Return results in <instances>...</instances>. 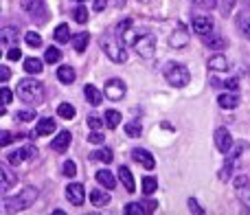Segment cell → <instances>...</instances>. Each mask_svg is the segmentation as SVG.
<instances>
[{
    "label": "cell",
    "mask_w": 250,
    "mask_h": 215,
    "mask_svg": "<svg viewBox=\"0 0 250 215\" xmlns=\"http://www.w3.org/2000/svg\"><path fill=\"white\" fill-rule=\"evenodd\" d=\"M215 147L222 151V154H229L230 147H233V136H230V132L226 128H217L215 129Z\"/></svg>",
    "instance_id": "9c48e42d"
},
{
    "label": "cell",
    "mask_w": 250,
    "mask_h": 215,
    "mask_svg": "<svg viewBox=\"0 0 250 215\" xmlns=\"http://www.w3.org/2000/svg\"><path fill=\"white\" fill-rule=\"evenodd\" d=\"M156 189H158V180H156V178H151V176L143 178V191H145V195L156 194Z\"/></svg>",
    "instance_id": "4dcf8cb0"
},
{
    "label": "cell",
    "mask_w": 250,
    "mask_h": 215,
    "mask_svg": "<svg viewBox=\"0 0 250 215\" xmlns=\"http://www.w3.org/2000/svg\"><path fill=\"white\" fill-rule=\"evenodd\" d=\"M125 92H127V88H125V84L121 79H110V82H105V97H108L110 101H121L125 97Z\"/></svg>",
    "instance_id": "52a82bcc"
},
{
    "label": "cell",
    "mask_w": 250,
    "mask_h": 215,
    "mask_svg": "<svg viewBox=\"0 0 250 215\" xmlns=\"http://www.w3.org/2000/svg\"><path fill=\"white\" fill-rule=\"evenodd\" d=\"M68 145H70V132H66V129H62V132L57 134V136L53 138V143H51V147L55 151H66L68 150Z\"/></svg>",
    "instance_id": "9a60e30c"
},
{
    "label": "cell",
    "mask_w": 250,
    "mask_h": 215,
    "mask_svg": "<svg viewBox=\"0 0 250 215\" xmlns=\"http://www.w3.org/2000/svg\"><path fill=\"white\" fill-rule=\"evenodd\" d=\"M90 158H92V160H101V163L110 165V163H112V158H114V154L108 150V147H105V150H95V151L90 154Z\"/></svg>",
    "instance_id": "484cf974"
},
{
    "label": "cell",
    "mask_w": 250,
    "mask_h": 215,
    "mask_svg": "<svg viewBox=\"0 0 250 215\" xmlns=\"http://www.w3.org/2000/svg\"><path fill=\"white\" fill-rule=\"evenodd\" d=\"M165 79L171 84L173 88H185L191 82V73L185 64H167L165 68Z\"/></svg>",
    "instance_id": "3957f363"
},
{
    "label": "cell",
    "mask_w": 250,
    "mask_h": 215,
    "mask_svg": "<svg viewBox=\"0 0 250 215\" xmlns=\"http://www.w3.org/2000/svg\"><path fill=\"white\" fill-rule=\"evenodd\" d=\"M75 2H79V4H82V2H86V0H75Z\"/></svg>",
    "instance_id": "11a10c76"
},
{
    "label": "cell",
    "mask_w": 250,
    "mask_h": 215,
    "mask_svg": "<svg viewBox=\"0 0 250 215\" xmlns=\"http://www.w3.org/2000/svg\"><path fill=\"white\" fill-rule=\"evenodd\" d=\"M248 4H250V0H248Z\"/></svg>",
    "instance_id": "9f6ffc18"
},
{
    "label": "cell",
    "mask_w": 250,
    "mask_h": 215,
    "mask_svg": "<svg viewBox=\"0 0 250 215\" xmlns=\"http://www.w3.org/2000/svg\"><path fill=\"white\" fill-rule=\"evenodd\" d=\"M11 141H13L11 132H7V129H2V132H0V145H2V147H7Z\"/></svg>",
    "instance_id": "7bdbcfd3"
},
{
    "label": "cell",
    "mask_w": 250,
    "mask_h": 215,
    "mask_svg": "<svg viewBox=\"0 0 250 215\" xmlns=\"http://www.w3.org/2000/svg\"><path fill=\"white\" fill-rule=\"evenodd\" d=\"M88 40H90V35L88 33H77L73 38V46H75V51L77 53H83L88 48Z\"/></svg>",
    "instance_id": "83f0119b"
},
{
    "label": "cell",
    "mask_w": 250,
    "mask_h": 215,
    "mask_svg": "<svg viewBox=\"0 0 250 215\" xmlns=\"http://www.w3.org/2000/svg\"><path fill=\"white\" fill-rule=\"evenodd\" d=\"M83 95H86V99H88V104H90V106H101V101H104L101 90H97L92 84H88V86L83 88Z\"/></svg>",
    "instance_id": "d6986e66"
},
{
    "label": "cell",
    "mask_w": 250,
    "mask_h": 215,
    "mask_svg": "<svg viewBox=\"0 0 250 215\" xmlns=\"http://www.w3.org/2000/svg\"><path fill=\"white\" fill-rule=\"evenodd\" d=\"M191 2H193V4H198V7H204V9H213V7H215V0H191Z\"/></svg>",
    "instance_id": "f6af8a7d"
},
{
    "label": "cell",
    "mask_w": 250,
    "mask_h": 215,
    "mask_svg": "<svg viewBox=\"0 0 250 215\" xmlns=\"http://www.w3.org/2000/svg\"><path fill=\"white\" fill-rule=\"evenodd\" d=\"M129 26H132V20H123L121 24L117 26V33H119V35H125V33H127Z\"/></svg>",
    "instance_id": "bcb514c9"
},
{
    "label": "cell",
    "mask_w": 250,
    "mask_h": 215,
    "mask_svg": "<svg viewBox=\"0 0 250 215\" xmlns=\"http://www.w3.org/2000/svg\"><path fill=\"white\" fill-rule=\"evenodd\" d=\"M97 182H99L101 187H105V189H114V185H117V178H114L112 172H108V169H101V172H97Z\"/></svg>",
    "instance_id": "2e32d148"
},
{
    "label": "cell",
    "mask_w": 250,
    "mask_h": 215,
    "mask_svg": "<svg viewBox=\"0 0 250 215\" xmlns=\"http://www.w3.org/2000/svg\"><path fill=\"white\" fill-rule=\"evenodd\" d=\"M230 176H233V158H230L229 163H226L224 167H222V173H220V178H222V180H229Z\"/></svg>",
    "instance_id": "f35d334b"
},
{
    "label": "cell",
    "mask_w": 250,
    "mask_h": 215,
    "mask_svg": "<svg viewBox=\"0 0 250 215\" xmlns=\"http://www.w3.org/2000/svg\"><path fill=\"white\" fill-rule=\"evenodd\" d=\"M229 66H230L229 60H226L222 53L208 57V68H211V70H229Z\"/></svg>",
    "instance_id": "44dd1931"
},
{
    "label": "cell",
    "mask_w": 250,
    "mask_h": 215,
    "mask_svg": "<svg viewBox=\"0 0 250 215\" xmlns=\"http://www.w3.org/2000/svg\"><path fill=\"white\" fill-rule=\"evenodd\" d=\"M104 123H105V119H101V116H97V114L88 116V128H92V129H99Z\"/></svg>",
    "instance_id": "8d00e7d4"
},
{
    "label": "cell",
    "mask_w": 250,
    "mask_h": 215,
    "mask_svg": "<svg viewBox=\"0 0 250 215\" xmlns=\"http://www.w3.org/2000/svg\"><path fill=\"white\" fill-rule=\"evenodd\" d=\"M57 79H60L62 84H73L75 79H77V73H75L73 66H60V68H57Z\"/></svg>",
    "instance_id": "ffe728a7"
},
{
    "label": "cell",
    "mask_w": 250,
    "mask_h": 215,
    "mask_svg": "<svg viewBox=\"0 0 250 215\" xmlns=\"http://www.w3.org/2000/svg\"><path fill=\"white\" fill-rule=\"evenodd\" d=\"M0 95H2V106H9V104H11V90H9V88L7 86H2V90H0Z\"/></svg>",
    "instance_id": "ee69618b"
},
{
    "label": "cell",
    "mask_w": 250,
    "mask_h": 215,
    "mask_svg": "<svg viewBox=\"0 0 250 215\" xmlns=\"http://www.w3.org/2000/svg\"><path fill=\"white\" fill-rule=\"evenodd\" d=\"M90 202H92V207H97V209L108 207V204H110V194H108V191H104V189L90 191Z\"/></svg>",
    "instance_id": "5bb4252c"
},
{
    "label": "cell",
    "mask_w": 250,
    "mask_h": 215,
    "mask_svg": "<svg viewBox=\"0 0 250 215\" xmlns=\"http://www.w3.org/2000/svg\"><path fill=\"white\" fill-rule=\"evenodd\" d=\"M88 141H90L92 145H101V143L105 141V136H104V134L99 132V129H92V132L88 134Z\"/></svg>",
    "instance_id": "d590c367"
},
{
    "label": "cell",
    "mask_w": 250,
    "mask_h": 215,
    "mask_svg": "<svg viewBox=\"0 0 250 215\" xmlns=\"http://www.w3.org/2000/svg\"><path fill=\"white\" fill-rule=\"evenodd\" d=\"M123 129H125V134H127V136H132V138L141 136V132H143V128H141V123H138V121H129V123H125Z\"/></svg>",
    "instance_id": "f1b7e54d"
},
{
    "label": "cell",
    "mask_w": 250,
    "mask_h": 215,
    "mask_svg": "<svg viewBox=\"0 0 250 215\" xmlns=\"http://www.w3.org/2000/svg\"><path fill=\"white\" fill-rule=\"evenodd\" d=\"M24 70L29 75H40L44 70V66H42V62H40L38 57H26L24 60Z\"/></svg>",
    "instance_id": "7402d4cb"
},
{
    "label": "cell",
    "mask_w": 250,
    "mask_h": 215,
    "mask_svg": "<svg viewBox=\"0 0 250 215\" xmlns=\"http://www.w3.org/2000/svg\"><path fill=\"white\" fill-rule=\"evenodd\" d=\"M134 51L141 57H154L156 53V38L149 33H141L134 38Z\"/></svg>",
    "instance_id": "5b68a950"
},
{
    "label": "cell",
    "mask_w": 250,
    "mask_h": 215,
    "mask_svg": "<svg viewBox=\"0 0 250 215\" xmlns=\"http://www.w3.org/2000/svg\"><path fill=\"white\" fill-rule=\"evenodd\" d=\"M9 75H11V73H9V68H7V66H0V77H2V84H7Z\"/></svg>",
    "instance_id": "681fc988"
},
{
    "label": "cell",
    "mask_w": 250,
    "mask_h": 215,
    "mask_svg": "<svg viewBox=\"0 0 250 215\" xmlns=\"http://www.w3.org/2000/svg\"><path fill=\"white\" fill-rule=\"evenodd\" d=\"M53 132H55V121L53 119H40L31 136H48V134H53Z\"/></svg>",
    "instance_id": "7c38bea8"
},
{
    "label": "cell",
    "mask_w": 250,
    "mask_h": 215,
    "mask_svg": "<svg viewBox=\"0 0 250 215\" xmlns=\"http://www.w3.org/2000/svg\"><path fill=\"white\" fill-rule=\"evenodd\" d=\"M147 204H141V202H132V204H127L125 207V215H143L147 211Z\"/></svg>",
    "instance_id": "d6a6232c"
},
{
    "label": "cell",
    "mask_w": 250,
    "mask_h": 215,
    "mask_svg": "<svg viewBox=\"0 0 250 215\" xmlns=\"http://www.w3.org/2000/svg\"><path fill=\"white\" fill-rule=\"evenodd\" d=\"M7 57H9V60H11V62H18V60H20V57H22V51H20V48H18V44H13V46H9Z\"/></svg>",
    "instance_id": "ab89813d"
},
{
    "label": "cell",
    "mask_w": 250,
    "mask_h": 215,
    "mask_svg": "<svg viewBox=\"0 0 250 215\" xmlns=\"http://www.w3.org/2000/svg\"><path fill=\"white\" fill-rule=\"evenodd\" d=\"M191 26H193V31L198 35H208V33H213V29H215V22H213V18H208V16H195L193 22H191Z\"/></svg>",
    "instance_id": "30bf717a"
},
{
    "label": "cell",
    "mask_w": 250,
    "mask_h": 215,
    "mask_svg": "<svg viewBox=\"0 0 250 215\" xmlns=\"http://www.w3.org/2000/svg\"><path fill=\"white\" fill-rule=\"evenodd\" d=\"M18 97L26 104H42L44 99V84L38 82V79H22L18 84Z\"/></svg>",
    "instance_id": "6da1fadb"
},
{
    "label": "cell",
    "mask_w": 250,
    "mask_h": 215,
    "mask_svg": "<svg viewBox=\"0 0 250 215\" xmlns=\"http://www.w3.org/2000/svg\"><path fill=\"white\" fill-rule=\"evenodd\" d=\"M224 86L226 88H229V90H237V88H239V82H237V79H226V82H224Z\"/></svg>",
    "instance_id": "7dc6e473"
},
{
    "label": "cell",
    "mask_w": 250,
    "mask_h": 215,
    "mask_svg": "<svg viewBox=\"0 0 250 215\" xmlns=\"http://www.w3.org/2000/svg\"><path fill=\"white\" fill-rule=\"evenodd\" d=\"M242 33L246 35V38H250V20H246V22H242Z\"/></svg>",
    "instance_id": "f907efd6"
},
{
    "label": "cell",
    "mask_w": 250,
    "mask_h": 215,
    "mask_svg": "<svg viewBox=\"0 0 250 215\" xmlns=\"http://www.w3.org/2000/svg\"><path fill=\"white\" fill-rule=\"evenodd\" d=\"M217 104H220V108H224V110H235L239 106V97L233 95V92H224V95L217 97Z\"/></svg>",
    "instance_id": "ac0fdd59"
},
{
    "label": "cell",
    "mask_w": 250,
    "mask_h": 215,
    "mask_svg": "<svg viewBox=\"0 0 250 215\" xmlns=\"http://www.w3.org/2000/svg\"><path fill=\"white\" fill-rule=\"evenodd\" d=\"M156 207H158L156 202H147V211H156Z\"/></svg>",
    "instance_id": "db71d44e"
},
{
    "label": "cell",
    "mask_w": 250,
    "mask_h": 215,
    "mask_svg": "<svg viewBox=\"0 0 250 215\" xmlns=\"http://www.w3.org/2000/svg\"><path fill=\"white\" fill-rule=\"evenodd\" d=\"M16 119H20V121H24V123H29V121L35 119V112H31V110H20V112L16 114Z\"/></svg>",
    "instance_id": "60d3db41"
},
{
    "label": "cell",
    "mask_w": 250,
    "mask_h": 215,
    "mask_svg": "<svg viewBox=\"0 0 250 215\" xmlns=\"http://www.w3.org/2000/svg\"><path fill=\"white\" fill-rule=\"evenodd\" d=\"M202 40H204V44H207V46H211V48H224L226 46L224 38H222V35H217L215 31H213V33H208V35H202Z\"/></svg>",
    "instance_id": "603a6c76"
},
{
    "label": "cell",
    "mask_w": 250,
    "mask_h": 215,
    "mask_svg": "<svg viewBox=\"0 0 250 215\" xmlns=\"http://www.w3.org/2000/svg\"><path fill=\"white\" fill-rule=\"evenodd\" d=\"M75 173H77V165H75V160H66L64 163V176L73 178Z\"/></svg>",
    "instance_id": "74e56055"
},
{
    "label": "cell",
    "mask_w": 250,
    "mask_h": 215,
    "mask_svg": "<svg viewBox=\"0 0 250 215\" xmlns=\"http://www.w3.org/2000/svg\"><path fill=\"white\" fill-rule=\"evenodd\" d=\"M24 42L29 44V46L38 48V46H42V35H40V33H35V31H29V33L24 35Z\"/></svg>",
    "instance_id": "1f68e13d"
},
{
    "label": "cell",
    "mask_w": 250,
    "mask_h": 215,
    "mask_svg": "<svg viewBox=\"0 0 250 215\" xmlns=\"http://www.w3.org/2000/svg\"><path fill=\"white\" fill-rule=\"evenodd\" d=\"M38 198V189L35 187H26V189H22V194L18 195V198L13 200H7V211H22V209L31 207V202Z\"/></svg>",
    "instance_id": "277c9868"
},
{
    "label": "cell",
    "mask_w": 250,
    "mask_h": 215,
    "mask_svg": "<svg viewBox=\"0 0 250 215\" xmlns=\"http://www.w3.org/2000/svg\"><path fill=\"white\" fill-rule=\"evenodd\" d=\"M53 38H55V42H60V44H66V42H70V31H68V24H60L55 31H53Z\"/></svg>",
    "instance_id": "cb8c5ba5"
},
{
    "label": "cell",
    "mask_w": 250,
    "mask_h": 215,
    "mask_svg": "<svg viewBox=\"0 0 250 215\" xmlns=\"http://www.w3.org/2000/svg\"><path fill=\"white\" fill-rule=\"evenodd\" d=\"M105 4H108V0H95V11H101Z\"/></svg>",
    "instance_id": "816d5d0a"
},
{
    "label": "cell",
    "mask_w": 250,
    "mask_h": 215,
    "mask_svg": "<svg viewBox=\"0 0 250 215\" xmlns=\"http://www.w3.org/2000/svg\"><path fill=\"white\" fill-rule=\"evenodd\" d=\"M35 154H38V150H35V147H31V145H26V147H18V150H13L11 154L7 156V160H9V165L18 167V165H22L24 160L33 158Z\"/></svg>",
    "instance_id": "8992f818"
},
{
    "label": "cell",
    "mask_w": 250,
    "mask_h": 215,
    "mask_svg": "<svg viewBox=\"0 0 250 215\" xmlns=\"http://www.w3.org/2000/svg\"><path fill=\"white\" fill-rule=\"evenodd\" d=\"M239 198H242L244 204H248V207H250V189H246V191L239 189Z\"/></svg>",
    "instance_id": "c3c4849f"
},
{
    "label": "cell",
    "mask_w": 250,
    "mask_h": 215,
    "mask_svg": "<svg viewBox=\"0 0 250 215\" xmlns=\"http://www.w3.org/2000/svg\"><path fill=\"white\" fill-rule=\"evenodd\" d=\"M44 60L48 62V64H57V62L62 60V51L60 48H46V55H44Z\"/></svg>",
    "instance_id": "836d02e7"
},
{
    "label": "cell",
    "mask_w": 250,
    "mask_h": 215,
    "mask_svg": "<svg viewBox=\"0 0 250 215\" xmlns=\"http://www.w3.org/2000/svg\"><path fill=\"white\" fill-rule=\"evenodd\" d=\"M66 198H68V202L73 207H82L86 202V189H83V185H79V182L68 185L66 187Z\"/></svg>",
    "instance_id": "ba28073f"
},
{
    "label": "cell",
    "mask_w": 250,
    "mask_h": 215,
    "mask_svg": "<svg viewBox=\"0 0 250 215\" xmlns=\"http://www.w3.org/2000/svg\"><path fill=\"white\" fill-rule=\"evenodd\" d=\"M73 18H75V22H79V24L88 22V9H86V7H77V9L73 11Z\"/></svg>",
    "instance_id": "e575fe53"
},
{
    "label": "cell",
    "mask_w": 250,
    "mask_h": 215,
    "mask_svg": "<svg viewBox=\"0 0 250 215\" xmlns=\"http://www.w3.org/2000/svg\"><path fill=\"white\" fill-rule=\"evenodd\" d=\"M244 150H246V143H237V145H235V147H233V150H230V151H229V154H230V158H233V160H235V158H237V156H239V154H242V151H244Z\"/></svg>",
    "instance_id": "b9f144b4"
},
{
    "label": "cell",
    "mask_w": 250,
    "mask_h": 215,
    "mask_svg": "<svg viewBox=\"0 0 250 215\" xmlns=\"http://www.w3.org/2000/svg\"><path fill=\"white\" fill-rule=\"evenodd\" d=\"M0 44H2V48H9V46H13V44H18V29L7 26V29L0 33Z\"/></svg>",
    "instance_id": "e0dca14e"
},
{
    "label": "cell",
    "mask_w": 250,
    "mask_h": 215,
    "mask_svg": "<svg viewBox=\"0 0 250 215\" xmlns=\"http://www.w3.org/2000/svg\"><path fill=\"white\" fill-rule=\"evenodd\" d=\"M57 114L62 116V119H73L75 114H77V110H75V106H70V104H60L57 106Z\"/></svg>",
    "instance_id": "f546056e"
},
{
    "label": "cell",
    "mask_w": 250,
    "mask_h": 215,
    "mask_svg": "<svg viewBox=\"0 0 250 215\" xmlns=\"http://www.w3.org/2000/svg\"><path fill=\"white\" fill-rule=\"evenodd\" d=\"M101 48H104V53L110 57L112 62H117V64H121V62L127 60V53H125V42L121 40V35H104L101 38Z\"/></svg>",
    "instance_id": "7a4b0ae2"
},
{
    "label": "cell",
    "mask_w": 250,
    "mask_h": 215,
    "mask_svg": "<svg viewBox=\"0 0 250 215\" xmlns=\"http://www.w3.org/2000/svg\"><path fill=\"white\" fill-rule=\"evenodd\" d=\"M189 207H191V211H195V213H204L202 209L198 207V202H195V200H189Z\"/></svg>",
    "instance_id": "f5cc1de1"
},
{
    "label": "cell",
    "mask_w": 250,
    "mask_h": 215,
    "mask_svg": "<svg viewBox=\"0 0 250 215\" xmlns=\"http://www.w3.org/2000/svg\"><path fill=\"white\" fill-rule=\"evenodd\" d=\"M0 178H2V185H0V189L7 194V191L11 189V185L16 182V176H13V173L9 172L7 167H0Z\"/></svg>",
    "instance_id": "d4e9b609"
},
{
    "label": "cell",
    "mask_w": 250,
    "mask_h": 215,
    "mask_svg": "<svg viewBox=\"0 0 250 215\" xmlns=\"http://www.w3.org/2000/svg\"><path fill=\"white\" fill-rule=\"evenodd\" d=\"M105 125H108L110 129H114V128H119L121 125V112H117V110H108L105 112Z\"/></svg>",
    "instance_id": "4316f807"
},
{
    "label": "cell",
    "mask_w": 250,
    "mask_h": 215,
    "mask_svg": "<svg viewBox=\"0 0 250 215\" xmlns=\"http://www.w3.org/2000/svg\"><path fill=\"white\" fill-rule=\"evenodd\" d=\"M132 158L136 160V163L141 165V167L149 169V172H151V169L156 167V160H154V156H151V154H149V151H147V150H141V147H136V150L132 151Z\"/></svg>",
    "instance_id": "8fae6325"
},
{
    "label": "cell",
    "mask_w": 250,
    "mask_h": 215,
    "mask_svg": "<svg viewBox=\"0 0 250 215\" xmlns=\"http://www.w3.org/2000/svg\"><path fill=\"white\" fill-rule=\"evenodd\" d=\"M119 180H121V185L125 187V191L127 194H134L136 191V182H134V176H132V172H129L127 167H119Z\"/></svg>",
    "instance_id": "4fadbf2b"
}]
</instances>
